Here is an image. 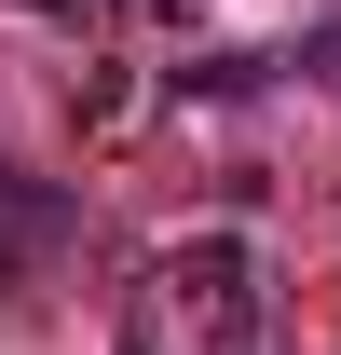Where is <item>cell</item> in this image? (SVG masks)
I'll list each match as a JSON object with an SVG mask.
<instances>
[{
  "instance_id": "cell-3",
  "label": "cell",
  "mask_w": 341,
  "mask_h": 355,
  "mask_svg": "<svg viewBox=\"0 0 341 355\" xmlns=\"http://www.w3.org/2000/svg\"><path fill=\"white\" fill-rule=\"evenodd\" d=\"M246 83H273V55H191L177 69V96H246Z\"/></svg>"
},
{
  "instance_id": "cell-1",
  "label": "cell",
  "mask_w": 341,
  "mask_h": 355,
  "mask_svg": "<svg viewBox=\"0 0 341 355\" xmlns=\"http://www.w3.org/2000/svg\"><path fill=\"white\" fill-rule=\"evenodd\" d=\"M150 301H164V328H191V355H259V328H273V273H259L246 232H191V246L150 260Z\"/></svg>"
},
{
  "instance_id": "cell-4",
  "label": "cell",
  "mask_w": 341,
  "mask_h": 355,
  "mask_svg": "<svg viewBox=\"0 0 341 355\" xmlns=\"http://www.w3.org/2000/svg\"><path fill=\"white\" fill-rule=\"evenodd\" d=\"M123 355H177V328H164V301H150V287L123 301Z\"/></svg>"
},
{
  "instance_id": "cell-5",
  "label": "cell",
  "mask_w": 341,
  "mask_h": 355,
  "mask_svg": "<svg viewBox=\"0 0 341 355\" xmlns=\"http://www.w3.org/2000/svg\"><path fill=\"white\" fill-rule=\"evenodd\" d=\"M28 14H55V28H110L123 0H28Z\"/></svg>"
},
{
  "instance_id": "cell-2",
  "label": "cell",
  "mask_w": 341,
  "mask_h": 355,
  "mask_svg": "<svg viewBox=\"0 0 341 355\" xmlns=\"http://www.w3.org/2000/svg\"><path fill=\"white\" fill-rule=\"evenodd\" d=\"M55 246H69V191H55V178H28L14 150H0V273H42Z\"/></svg>"
}]
</instances>
